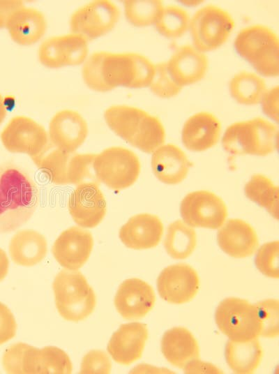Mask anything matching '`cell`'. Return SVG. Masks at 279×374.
Returning a JSON list of instances; mask_svg holds the SVG:
<instances>
[{"label": "cell", "mask_w": 279, "mask_h": 374, "mask_svg": "<svg viewBox=\"0 0 279 374\" xmlns=\"http://www.w3.org/2000/svg\"><path fill=\"white\" fill-rule=\"evenodd\" d=\"M262 356V348L257 338L242 342L229 340L225 348L227 364L235 373H252Z\"/></svg>", "instance_id": "f1b7e54d"}, {"label": "cell", "mask_w": 279, "mask_h": 374, "mask_svg": "<svg viewBox=\"0 0 279 374\" xmlns=\"http://www.w3.org/2000/svg\"><path fill=\"white\" fill-rule=\"evenodd\" d=\"M161 351L173 366L184 368L189 363L198 359V343L187 329L173 327L166 331L161 338Z\"/></svg>", "instance_id": "d4e9b609"}, {"label": "cell", "mask_w": 279, "mask_h": 374, "mask_svg": "<svg viewBox=\"0 0 279 374\" xmlns=\"http://www.w3.org/2000/svg\"><path fill=\"white\" fill-rule=\"evenodd\" d=\"M190 17L181 7L167 6L163 8L155 27L158 32L168 38L183 36L189 29Z\"/></svg>", "instance_id": "e575fe53"}, {"label": "cell", "mask_w": 279, "mask_h": 374, "mask_svg": "<svg viewBox=\"0 0 279 374\" xmlns=\"http://www.w3.org/2000/svg\"><path fill=\"white\" fill-rule=\"evenodd\" d=\"M39 202L36 184L15 166L0 170V233L12 232L33 216Z\"/></svg>", "instance_id": "7a4b0ae2"}, {"label": "cell", "mask_w": 279, "mask_h": 374, "mask_svg": "<svg viewBox=\"0 0 279 374\" xmlns=\"http://www.w3.org/2000/svg\"><path fill=\"white\" fill-rule=\"evenodd\" d=\"M68 207L72 218L79 226L84 228L97 226L107 211L106 201L98 181L79 184L70 194Z\"/></svg>", "instance_id": "4fadbf2b"}, {"label": "cell", "mask_w": 279, "mask_h": 374, "mask_svg": "<svg viewBox=\"0 0 279 374\" xmlns=\"http://www.w3.org/2000/svg\"><path fill=\"white\" fill-rule=\"evenodd\" d=\"M167 66L173 80L183 87L196 83L204 77L209 61L204 52L186 45L175 50L167 61Z\"/></svg>", "instance_id": "7402d4cb"}, {"label": "cell", "mask_w": 279, "mask_h": 374, "mask_svg": "<svg viewBox=\"0 0 279 374\" xmlns=\"http://www.w3.org/2000/svg\"><path fill=\"white\" fill-rule=\"evenodd\" d=\"M163 234V225L155 215L140 214L132 216L119 230V238L128 248L135 250L156 247Z\"/></svg>", "instance_id": "ffe728a7"}, {"label": "cell", "mask_w": 279, "mask_h": 374, "mask_svg": "<svg viewBox=\"0 0 279 374\" xmlns=\"http://www.w3.org/2000/svg\"><path fill=\"white\" fill-rule=\"evenodd\" d=\"M33 346L17 343L8 347L3 353L2 364L8 373H27V364Z\"/></svg>", "instance_id": "ab89813d"}, {"label": "cell", "mask_w": 279, "mask_h": 374, "mask_svg": "<svg viewBox=\"0 0 279 374\" xmlns=\"http://www.w3.org/2000/svg\"><path fill=\"white\" fill-rule=\"evenodd\" d=\"M154 71L155 65L142 54L96 52L86 60L82 74L89 88L107 92L119 87H149Z\"/></svg>", "instance_id": "6da1fadb"}, {"label": "cell", "mask_w": 279, "mask_h": 374, "mask_svg": "<svg viewBox=\"0 0 279 374\" xmlns=\"http://www.w3.org/2000/svg\"><path fill=\"white\" fill-rule=\"evenodd\" d=\"M260 102L264 113L277 122L278 120V87L276 86L266 91Z\"/></svg>", "instance_id": "7bdbcfd3"}, {"label": "cell", "mask_w": 279, "mask_h": 374, "mask_svg": "<svg viewBox=\"0 0 279 374\" xmlns=\"http://www.w3.org/2000/svg\"><path fill=\"white\" fill-rule=\"evenodd\" d=\"M89 52L88 41L70 33L45 40L38 50L41 64L49 68L77 66L84 63Z\"/></svg>", "instance_id": "5bb4252c"}, {"label": "cell", "mask_w": 279, "mask_h": 374, "mask_svg": "<svg viewBox=\"0 0 279 374\" xmlns=\"http://www.w3.org/2000/svg\"><path fill=\"white\" fill-rule=\"evenodd\" d=\"M9 267V261L6 253L0 248V282L6 276Z\"/></svg>", "instance_id": "f6af8a7d"}, {"label": "cell", "mask_w": 279, "mask_h": 374, "mask_svg": "<svg viewBox=\"0 0 279 374\" xmlns=\"http://www.w3.org/2000/svg\"><path fill=\"white\" fill-rule=\"evenodd\" d=\"M246 196L278 218V188L264 175L254 174L245 185Z\"/></svg>", "instance_id": "1f68e13d"}, {"label": "cell", "mask_w": 279, "mask_h": 374, "mask_svg": "<svg viewBox=\"0 0 279 374\" xmlns=\"http://www.w3.org/2000/svg\"><path fill=\"white\" fill-rule=\"evenodd\" d=\"M278 126L257 117L239 121L227 128L222 139L225 151L234 155L265 156L277 148Z\"/></svg>", "instance_id": "3957f363"}, {"label": "cell", "mask_w": 279, "mask_h": 374, "mask_svg": "<svg viewBox=\"0 0 279 374\" xmlns=\"http://www.w3.org/2000/svg\"><path fill=\"white\" fill-rule=\"evenodd\" d=\"M47 252V241L43 235L32 230L17 232L9 244L12 260L17 264L31 267L40 262Z\"/></svg>", "instance_id": "4316f807"}, {"label": "cell", "mask_w": 279, "mask_h": 374, "mask_svg": "<svg viewBox=\"0 0 279 374\" xmlns=\"http://www.w3.org/2000/svg\"><path fill=\"white\" fill-rule=\"evenodd\" d=\"M147 114L135 107L112 105L105 111L104 118L109 128L116 135L132 144Z\"/></svg>", "instance_id": "83f0119b"}, {"label": "cell", "mask_w": 279, "mask_h": 374, "mask_svg": "<svg viewBox=\"0 0 279 374\" xmlns=\"http://www.w3.org/2000/svg\"><path fill=\"white\" fill-rule=\"evenodd\" d=\"M6 116V108L4 105L3 98L0 94V125Z\"/></svg>", "instance_id": "bcb514c9"}, {"label": "cell", "mask_w": 279, "mask_h": 374, "mask_svg": "<svg viewBox=\"0 0 279 374\" xmlns=\"http://www.w3.org/2000/svg\"><path fill=\"white\" fill-rule=\"evenodd\" d=\"M180 214L189 226L218 229L225 223L227 210L223 200L213 193L197 190L184 197Z\"/></svg>", "instance_id": "8fae6325"}, {"label": "cell", "mask_w": 279, "mask_h": 374, "mask_svg": "<svg viewBox=\"0 0 279 374\" xmlns=\"http://www.w3.org/2000/svg\"><path fill=\"white\" fill-rule=\"evenodd\" d=\"M93 246V239L89 231L73 226L61 232L54 241L52 251L61 267L77 270L88 260Z\"/></svg>", "instance_id": "2e32d148"}, {"label": "cell", "mask_w": 279, "mask_h": 374, "mask_svg": "<svg viewBox=\"0 0 279 374\" xmlns=\"http://www.w3.org/2000/svg\"><path fill=\"white\" fill-rule=\"evenodd\" d=\"M229 89L230 95L237 103L246 105L259 103L267 91L262 77L246 71L239 72L231 79Z\"/></svg>", "instance_id": "4dcf8cb0"}, {"label": "cell", "mask_w": 279, "mask_h": 374, "mask_svg": "<svg viewBox=\"0 0 279 374\" xmlns=\"http://www.w3.org/2000/svg\"><path fill=\"white\" fill-rule=\"evenodd\" d=\"M197 244L195 231L181 220L169 225L164 240L167 254L176 260H184L194 251Z\"/></svg>", "instance_id": "f546056e"}, {"label": "cell", "mask_w": 279, "mask_h": 374, "mask_svg": "<svg viewBox=\"0 0 279 374\" xmlns=\"http://www.w3.org/2000/svg\"><path fill=\"white\" fill-rule=\"evenodd\" d=\"M87 135L86 121L72 110L58 112L49 124V141L54 147L67 153H74Z\"/></svg>", "instance_id": "e0dca14e"}, {"label": "cell", "mask_w": 279, "mask_h": 374, "mask_svg": "<svg viewBox=\"0 0 279 374\" xmlns=\"http://www.w3.org/2000/svg\"><path fill=\"white\" fill-rule=\"evenodd\" d=\"M96 154L67 153L54 147L50 142L38 156L31 158L36 167L56 185L77 184L88 179L96 181L91 173Z\"/></svg>", "instance_id": "8992f818"}, {"label": "cell", "mask_w": 279, "mask_h": 374, "mask_svg": "<svg viewBox=\"0 0 279 374\" xmlns=\"http://www.w3.org/2000/svg\"><path fill=\"white\" fill-rule=\"evenodd\" d=\"M221 126L213 114L198 112L184 124L181 139L184 147L193 151H202L213 147L220 137Z\"/></svg>", "instance_id": "603a6c76"}, {"label": "cell", "mask_w": 279, "mask_h": 374, "mask_svg": "<svg viewBox=\"0 0 279 374\" xmlns=\"http://www.w3.org/2000/svg\"><path fill=\"white\" fill-rule=\"evenodd\" d=\"M165 140V130L163 124L158 118L148 113L131 145L150 154L162 146Z\"/></svg>", "instance_id": "d590c367"}, {"label": "cell", "mask_w": 279, "mask_h": 374, "mask_svg": "<svg viewBox=\"0 0 279 374\" xmlns=\"http://www.w3.org/2000/svg\"><path fill=\"white\" fill-rule=\"evenodd\" d=\"M189 167L190 162L186 154L174 144L162 145L153 152L151 168L163 183H181L186 177Z\"/></svg>", "instance_id": "cb8c5ba5"}, {"label": "cell", "mask_w": 279, "mask_h": 374, "mask_svg": "<svg viewBox=\"0 0 279 374\" xmlns=\"http://www.w3.org/2000/svg\"><path fill=\"white\" fill-rule=\"evenodd\" d=\"M111 366L110 359L105 352L93 350L83 357L80 373H109Z\"/></svg>", "instance_id": "60d3db41"}, {"label": "cell", "mask_w": 279, "mask_h": 374, "mask_svg": "<svg viewBox=\"0 0 279 374\" xmlns=\"http://www.w3.org/2000/svg\"><path fill=\"white\" fill-rule=\"evenodd\" d=\"M234 47L260 75L278 77L279 40L272 29L261 24L246 27L236 35Z\"/></svg>", "instance_id": "277c9868"}, {"label": "cell", "mask_w": 279, "mask_h": 374, "mask_svg": "<svg viewBox=\"0 0 279 374\" xmlns=\"http://www.w3.org/2000/svg\"><path fill=\"white\" fill-rule=\"evenodd\" d=\"M73 366L68 355L54 346L37 348L33 360V373H71Z\"/></svg>", "instance_id": "d6a6232c"}, {"label": "cell", "mask_w": 279, "mask_h": 374, "mask_svg": "<svg viewBox=\"0 0 279 374\" xmlns=\"http://www.w3.org/2000/svg\"><path fill=\"white\" fill-rule=\"evenodd\" d=\"M220 249L235 258H244L254 253L258 246V237L253 227L237 218L227 220L217 234Z\"/></svg>", "instance_id": "44dd1931"}, {"label": "cell", "mask_w": 279, "mask_h": 374, "mask_svg": "<svg viewBox=\"0 0 279 374\" xmlns=\"http://www.w3.org/2000/svg\"><path fill=\"white\" fill-rule=\"evenodd\" d=\"M17 324L10 310L0 302V345L12 339L16 334Z\"/></svg>", "instance_id": "b9f144b4"}, {"label": "cell", "mask_w": 279, "mask_h": 374, "mask_svg": "<svg viewBox=\"0 0 279 374\" xmlns=\"http://www.w3.org/2000/svg\"><path fill=\"white\" fill-rule=\"evenodd\" d=\"M93 169L96 180L111 189L120 190L132 186L140 172V163L132 151L120 147L107 148L96 154Z\"/></svg>", "instance_id": "52a82bcc"}, {"label": "cell", "mask_w": 279, "mask_h": 374, "mask_svg": "<svg viewBox=\"0 0 279 374\" xmlns=\"http://www.w3.org/2000/svg\"><path fill=\"white\" fill-rule=\"evenodd\" d=\"M234 27L228 12L214 5L204 6L190 20L193 47L202 52L214 50L227 40Z\"/></svg>", "instance_id": "9c48e42d"}, {"label": "cell", "mask_w": 279, "mask_h": 374, "mask_svg": "<svg viewBox=\"0 0 279 374\" xmlns=\"http://www.w3.org/2000/svg\"><path fill=\"white\" fill-rule=\"evenodd\" d=\"M156 296L152 287L136 278L125 280L114 297V306L125 319L137 320L145 316L153 307Z\"/></svg>", "instance_id": "ac0fdd59"}, {"label": "cell", "mask_w": 279, "mask_h": 374, "mask_svg": "<svg viewBox=\"0 0 279 374\" xmlns=\"http://www.w3.org/2000/svg\"><path fill=\"white\" fill-rule=\"evenodd\" d=\"M278 300L265 299L255 304L260 322V335L265 338H276L279 334Z\"/></svg>", "instance_id": "8d00e7d4"}, {"label": "cell", "mask_w": 279, "mask_h": 374, "mask_svg": "<svg viewBox=\"0 0 279 374\" xmlns=\"http://www.w3.org/2000/svg\"><path fill=\"white\" fill-rule=\"evenodd\" d=\"M120 16L118 7L108 0H96L75 10L70 17L71 33L87 41L100 38L112 31Z\"/></svg>", "instance_id": "30bf717a"}, {"label": "cell", "mask_w": 279, "mask_h": 374, "mask_svg": "<svg viewBox=\"0 0 279 374\" xmlns=\"http://www.w3.org/2000/svg\"><path fill=\"white\" fill-rule=\"evenodd\" d=\"M219 330L234 341H247L260 335V322L255 304L236 297L223 299L215 313Z\"/></svg>", "instance_id": "ba28073f"}, {"label": "cell", "mask_w": 279, "mask_h": 374, "mask_svg": "<svg viewBox=\"0 0 279 374\" xmlns=\"http://www.w3.org/2000/svg\"><path fill=\"white\" fill-rule=\"evenodd\" d=\"M6 27L14 42L28 46L36 43L44 36L47 22L40 11L24 6L12 15Z\"/></svg>", "instance_id": "484cf974"}, {"label": "cell", "mask_w": 279, "mask_h": 374, "mask_svg": "<svg viewBox=\"0 0 279 374\" xmlns=\"http://www.w3.org/2000/svg\"><path fill=\"white\" fill-rule=\"evenodd\" d=\"M1 140L10 152L26 154L31 158L40 155L50 143L44 127L24 116L10 119L1 133Z\"/></svg>", "instance_id": "7c38bea8"}, {"label": "cell", "mask_w": 279, "mask_h": 374, "mask_svg": "<svg viewBox=\"0 0 279 374\" xmlns=\"http://www.w3.org/2000/svg\"><path fill=\"white\" fill-rule=\"evenodd\" d=\"M53 290L58 312L68 321H82L95 308V293L84 275L77 270H61L55 276Z\"/></svg>", "instance_id": "5b68a950"}, {"label": "cell", "mask_w": 279, "mask_h": 374, "mask_svg": "<svg viewBox=\"0 0 279 374\" xmlns=\"http://www.w3.org/2000/svg\"><path fill=\"white\" fill-rule=\"evenodd\" d=\"M199 286L197 271L186 264L165 267L157 279L159 295L172 304H183L191 301L196 295Z\"/></svg>", "instance_id": "9a60e30c"}, {"label": "cell", "mask_w": 279, "mask_h": 374, "mask_svg": "<svg viewBox=\"0 0 279 374\" xmlns=\"http://www.w3.org/2000/svg\"><path fill=\"white\" fill-rule=\"evenodd\" d=\"M123 6L127 20L140 27L155 24L164 8L160 0H126Z\"/></svg>", "instance_id": "836d02e7"}, {"label": "cell", "mask_w": 279, "mask_h": 374, "mask_svg": "<svg viewBox=\"0 0 279 374\" xmlns=\"http://www.w3.org/2000/svg\"><path fill=\"white\" fill-rule=\"evenodd\" d=\"M149 87L153 94L162 98L176 96L183 88L173 80L167 62L155 65L154 75Z\"/></svg>", "instance_id": "74e56055"}, {"label": "cell", "mask_w": 279, "mask_h": 374, "mask_svg": "<svg viewBox=\"0 0 279 374\" xmlns=\"http://www.w3.org/2000/svg\"><path fill=\"white\" fill-rule=\"evenodd\" d=\"M279 241L264 244L257 250L255 257L257 269L264 276L278 278Z\"/></svg>", "instance_id": "f35d334b"}, {"label": "cell", "mask_w": 279, "mask_h": 374, "mask_svg": "<svg viewBox=\"0 0 279 374\" xmlns=\"http://www.w3.org/2000/svg\"><path fill=\"white\" fill-rule=\"evenodd\" d=\"M23 6L22 1L0 0V29L6 27L12 15Z\"/></svg>", "instance_id": "ee69618b"}, {"label": "cell", "mask_w": 279, "mask_h": 374, "mask_svg": "<svg viewBox=\"0 0 279 374\" xmlns=\"http://www.w3.org/2000/svg\"><path fill=\"white\" fill-rule=\"evenodd\" d=\"M147 338L146 324L140 322L123 324L112 334L107 349L116 362L130 365L142 357Z\"/></svg>", "instance_id": "d6986e66"}]
</instances>
